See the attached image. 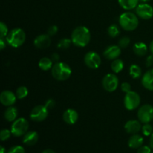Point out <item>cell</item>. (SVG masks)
Wrapping results in <instances>:
<instances>
[{
	"mask_svg": "<svg viewBox=\"0 0 153 153\" xmlns=\"http://www.w3.org/2000/svg\"><path fill=\"white\" fill-rule=\"evenodd\" d=\"M71 40L75 46L78 47H85L90 43L91 32L85 26L76 27L72 32Z\"/></svg>",
	"mask_w": 153,
	"mask_h": 153,
	"instance_id": "obj_1",
	"label": "cell"
},
{
	"mask_svg": "<svg viewBox=\"0 0 153 153\" xmlns=\"http://www.w3.org/2000/svg\"><path fill=\"white\" fill-rule=\"evenodd\" d=\"M71 74V67L64 62H57L52 68V76L58 81L67 80Z\"/></svg>",
	"mask_w": 153,
	"mask_h": 153,
	"instance_id": "obj_2",
	"label": "cell"
},
{
	"mask_svg": "<svg viewBox=\"0 0 153 153\" xmlns=\"http://www.w3.org/2000/svg\"><path fill=\"white\" fill-rule=\"evenodd\" d=\"M119 22L121 28L128 31L135 30L138 26V19L134 13L125 12L120 16Z\"/></svg>",
	"mask_w": 153,
	"mask_h": 153,
	"instance_id": "obj_3",
	"label": "cell"
},
{
	"mask_svg": "<svg viewBox=\"0 0 153 153\" xmlns=\"http://www.w3.org/2000/svg\"><path fill=\"white\" fill-rule=\"evenodd\" d=\"M5 38L6 41L10 46L13 48H18L25 43V33L22 28H13L8 33Z\"/></svg>",
	"mask_w": 153,
	"mask_h": 153,
	"instance_id": "obj_4",
	"label": "cell"
},
{
	"mask_svg": "<svg viewBox=\"0 0 153 153\" xmlns=\"http://www.w3.org/2000/svg\"><path fill=\"white\" fill-rule=\"evenodd\" d=\"M28 127H29V124H28V120L25 118L21 117L13 121L10 127V131H11L12 134L15 137H21L26 134Z\"/></svg>",
	"mask_w": 153,
	"mask_h": 153,
	"instance_id": "obj_5",
	"label": "cell"
},
{
	"mask_svg": "<svg viewBox=\"0 0 153 153\" xmlns=\"http://www.w3.org/2000/svg\"><path fill=\"white\" fill-rule=\"evenodd\" d=\"M140 103V97L137 93L130 91L124 97V105L128 111H132L138 108Z\"/></svg>",
	"mask_w": 153,
	"mask_h": 153,
	"instance_id": "obj_6",
	"label": "cell"
},
{
	"mask_svg": "<svg viewBox=\"0 0 153 153\" xmlns=\"http://www.w3.org/2000/svg\"><path fill=\"white\" fill-rule=\"evenodd\" d=\"M119 85V79L116 75L108 73L105 75L102 79L103 88L108 92H114Z\"/></svg>",
	"mask_w": 153,
	"mask_h": 153,
	"instance_id": "obj_7",
	"label": "cell"
},
{
	"mask_svg": "<svg viewBox=\"0 0 153 153\" xmlns=\"http://www.w3.org/2000/svg\"><path fill=\"white\" fill-rule=\"evenodd\" d=\"M48 110L49 109L45 105L35 106L31 110L30 114V118L34 122H42L45 120L48 117Z\"/></svg>",
	"mask_w": 153,
	"mask_h": 153,
	"instance_id": "obj_8",
	"label": "cell"
},
{
	"mask_svg": "<svg viewBox=\"0 0 153 153\" xmlns=\"http://www.w3.org/2000/svg\"><path fill=\"white\" fill-rule=\"evenodd\" d=\"M137 117L143 123H149L153 120V107L150 105H144L139 108Z\"/></svg>",
	"mask_w": 153,
	"mask_h": 153,
	"instance_id": "obj_9",
	"label": "cell"
},
{
	"mask_svg": "<svg viewBox=\"0 0 153 153\" xmlns=\"http://www.w3.org/2000/svg\"><path fill=\"white\" fill-rule=\"evenodd\" d=\"M85 64L91 69H97L101 65L102 60L100 55L96 52H88L84 58Z\"/></svg>",
	"mask_w": 153,
	"mask_h": 153,
	"instance_id": "obj_10",
	"label": "cell"
},
{
	"mask_svg": "<svg viewBox=\"0 0 153 153\" xmlns=\"http://www.w3.org/2000/svg\"><path fill=\"white\" fill-rule=\"evenodd\" d=\"M136 13L143 19H149L153 16V7L147 3H142L136 7Z\"/></svg>",
	"mask_w": 153,
	"mask_h": 153,
	"instance_id": "obj_11",
	"label": "cell"
},
{
	"mask_svg": "<svg viewBox=\"0 0 153 153\" xmlns=\"http://www.w3.org/2000/svg\"><path fill=\"white\" fill-rule=\"evenodd\" d=\"M16 96L10 91H4L0 94V102L4 106H12L16 101Z\"/></svg>",
	"mask_w": 153,
	"mask_h": 153,
	"instance_id": "obj_12",
	"label": "cell"
},
{
	"mask_svg": "<svg viewBox=\"0 0 153 153\" xmlns=\"http://www.w3.org/2000/svg\"><path fill=\"white\" fill-rule=\"evenodd\" d=\"M121 54V48L117 45H111L105 49L103 52V55L108 60H115L119 58Z\"/></svg>",
	"mask_w": 153,
	"mask_h": 153,
	"instance_id": "obj_13",
	"label": "cell"
},
{
	"mask_svg": "<svg viewBox=\"0 0 153 153\" xmlns=\"http://www.w3.org/2000/svg\"><path fill=\"white\" fill-rule=\"evenodd\" d=\"M34 45L38 49H46L51 45V38L49 34H40L34 40Z\"/></svg>",
	"mask_w": 153,
	"mask_h": 153,
	"instance_id": "obj_14",
	"label": "cell"
},
{
	"mask_svg": "<svg viewBox=\"0 0 153 153\" xmlns=\"http://www.w3.org/2000/svg\"><path fill=\"white\" fill-rule=\"evenodd\" d=\"M78 119H79V114L74 109L69 108L63 114V120L66 123L69 125L75 124L78 121Z\"/></svg>",
	"mask_w": 153,
	"mask_h": 153,
	"instance_id": "obj_15",
	"label": "cell"
},
{
	"mask_svg": "<svg viewBox=\"0 0 153 153\" xmlns=\"http://www.w3.org/2000/svg\"><path fill=\"white\" fill-rule=\"evenodd\" d=\"M124 128H125V130L126 131V132H128V134H134L139 132L140 130L141 129L142 127L140 122H138L137 120H128L125 124Z\"/></svg>",
	"mask_w": 153,
	"mask_h": 153,
	"instance_id": "obj_16",
	"label": "cell"
},
{
	"mask_svg": "<svg viewBox=\"0 0 153 153\" xmlns=\"http://www.w3.org/2000/svg\"><path fill=\"white\" fill-rule=\"evenodd\" d=\"M142 85L146 90L153 91V69L144 73L142 77Z\"/></svg>",
	"mask_w": 153,
	"mask_h": 153,
	"instance_id": "obj_17",
	"label": "cell"
},
{
	"mask_svg": "<svg viewBox=\"0 0 153 153\" xmlns=\"http://www.w3.org/2000/svg\"><path fill=\"white\" fill-rule=\"evenodd\" d=\"M38 139L39 135L37 131H28L24 135L23 139H22V142L25 145H27V146H33L35 143H37V142L38 141Z\"/></svg>",
	"mask_w": 153,
	"mask_h": 153,
	"instance_id": "obj_18",
	"label": "cell"
},
{
	"mask_svg": "<svg viewBox=\"0 0 153 153\" xmlns=\"http://www.w3.org/2000/svg\"><path fill=\"white\" fill-rule=\"evenodd\" d=\"M143 138L142 136H140V134H134L132 136L130 137V138L128 139V146L130 148H132V149H137V148H140V146L143 145Z\"/></svg>",
	"mask_w": 153,
	"mask_h": 153,
	"instance_id": "obj_19",
	"label": "cell"
},
{
	"mask_svg": "<svg viewBox=\"0 0 153 153\" xmlns=\"http://www.w3.org/2000/svg\"><path fill=\"white\" fill-rule=\"evenodd\" d=\"M18 116V110L13 106H9L4 114V119L8 122H13L16 120Z\"/></svg>",
	"mask_w": 153,
	"mask_h": 153,
	"instance_id": "obj_20",
	"label": "cell"
},
{
	"mask_svg": "<svg viewBox=\"0 0 153 153\" xmlns=\"http://www.w3.org/2000/svg\"><path fill=\"white\" fill-rule=\"evenodd\" d=\"M133 50H134V54L137 55V56H143V55H145L147 53L148 48L147 46L144 43L138 42V43H136L134 45Z\"/></svg>",
	"mask_w": 153,
	"mask_h": 153,
	"instance_id": "obj_21",
	"label": "cell"
},
{
	"mask_svg": "<svg viewBox=\"0 0 153 153\" xmlns=\"http://www.w3.org/2000/svg\"><path fill=\"white\" fill-rule=\"evenodd\" d=\"M140 0H118L120 5L125 10H132L136 8Z\"/></svg>",
	"mask_w": 153,
	"mask_h": 153,
	"instance_id": "obj_22",
	"label": "cell"
},
{
	"mask_svg": "<svg viewBox=\"0 0 153 153\" xmlns=\"http://www.w3.org/2000/svg\"><path fill=\"white\" fill-rule=\"evenodd\" d=\"M52 60L50 58H48L46 57L41 58V59L39 61L38 65L40 69H41L43 71H47L51 69L52 70V67H53V64H52Z\"/></svg>",
	"mask_w": 153,
	"mask_h": 153,
	"instance_id": "obj_23",
	"label": "cell"
},
{
	"mask_svg": "<svg viewBox=\"0 0 153 153\" xmlns=\"http://www.w3.org/2000/svg\"><path fill=\"white\" fill-rule=\"evenodd\" d=\"M111 67V70H113L114 73H118L123 70L124 63L122 60L117 58V59L114 60Z\"/></svg>",
	"mask_w": 153,
	"mask_h": 153,
	"instance_id": "obj_24",
	"label": "cell"
},
{
	"mask_svg": "<svg viewBox=\"0 0 153 153\" xmlns=\"http://www.w3.org/2000/svg\"><path fill=\"white\" fill-rule=\"evenodd\" d=\"M129 74L133 79H138L142 75L141 68L138 65L133 64L129 68Z\"/></svg>",
	"mask_w": 153,
	"mask_h": 153,
	"instance_id": "obj_25",
	"label": "cell"
},
{
	"mask_svg": "<svg viewBox=\"0 0 153 153\" xmlns=\"http://www.w3.org/2000/svg\"><path fill=\"white\" fill-rule=\"evenodd\" d=\"M28 94V90L26 87L21 86L18 88V89L16 91V96L17 99L19 100H22V99L25 98Z\"/></svg>",
	"mask_w": 153,
	"mask_h": 153,
	"instance_id": "obj_26",
	"label": "cell"
},
{
	"mask_svg": "<svg viewBox=\"0 0 153 153\" xmlns=\"http://www.w3.org/2000/svg\"><path fill=\"white\" fill-rule=\"evenodd\" d=\"M120 32V28L116 24H112L111 25H110L108 29V33L109 36L111 37H116L119 35Z\"/></svg>",
	"mask_w": 153,
	"mask_h": 153,
	"instance_id": "obj_27",
	"label": "cell"
},
{
	"mask_svg": "<svg viewBox=\"0 0 153 153\" xmlns=\"http://www.w3.org/2000/svg\"><path fill=\"white\" fill-rule=\"evenodd\" d=\"M72 43H73V42H72V40H70V39L63 38L58 42V48L61 49H67L70 47Z\"/></svg>",
	"mask_w": 153,
	"mask_h": 153,
	"instance_id": "obj_28",
	"label": "cell"
},
{
	"mask_svg": "<svg viewBox=\"0 0 153 153\" xmlns=\"http://www.w3.org/2000/svg\"><path fill=\"white\" fill-rule=\"evenodd\" d=\"M142 132L145 136H149L153 133V128L149 123H145L141 128Z\"/></svg>",
	"mask_w": 153,
	"mask_h": 153,
	"instance_id": "obj_29",
	"label": "cell"
},
{
	"mask_svg": "<svg viewBox=\"0 0 153 153\" xmlns=\"http://www.w3.org/2000/svg\"><path fill=\"white\" fill-rule=\"evenodd\" d=\"M11 134V131H9L8 129H2L0 131V139L1 141H5L10 138Z\"/></svg>",
	"mask_w": 153,
	"mask_h": 153,
	"instance_id": "obj_30",
	"label": "cell"
},
{
	"mask_svg": "<svg viewBox=\"0 0 153 153\" xmlns=\"http://www.w3.org/2000/svg\"><path fill=\"white\" fill-rule=\"evenodd\" d=\"M0 33H1L0 37H1V38H4V37H7V35L9 33L8 29H7V26L3 22H0Z\"/></svg>",
	"mask_w": 153,
	"mask_h": 153,
	"instance_id": "obj_31",
	"label": "cell"
},
{
	"mask_svg": "<svg viewBox=\"0 0 153 153\" xmlns=\"http://www.w3.org/2000/svg\"><path fill=\"white\" fill-rule=\"evenodd\" d=\"M119 46L120 48H126L130 44V38L128 37H123L119 40Z\"/></svg>",
	"mask_w": 153,
	"mask_h": 153,
	"instance_id": "obj_32",
	"label": "cell"
},
{
	"mask_svg": "<svg viewBox=\"0 0 153 153\" xmlns=\"http://www.w3.org/2000/svg\"><path fill=\"white\" fill-rule=\"evenodd\" d=\"M7 153H25V152L22 146H14L9 149Z\"/></svg>",
	"mask_w": 153,
	"mask_h": 153,
	"instance_id": "obj_33",
	"label": "cell"
},
{
	"mask_svg": "<svg viewBox=\"0 0 153 153\" xmlns=\"http://www.w3.org/2000/svg\"><path fill=\"white\" fill-rule=\"evenodd\" d=\"M58 28L56 25H52V26L49 27L47 30V34H49V36H54L58 33Z\"/></svg>",
	"mask_w": 153,
	"mask_h": 153,
	"instance_id": "obj_34",
	"label": "cell"
},
{
	"mask_svg": "<svg viewBox=\"0 0 153 153\" xmlns=\"http://www.w3.org/2000/svg\"><path fill=\"white\" fill-rule=\"evenodd\" d=\"M45 106L48 109H52L55 108V102L53 99H48L46 102H45Z\"/></svg>",
	"mask_w": 153,
	"mask_h": 153,
	"instance_id": "obj_35",
	"label": "cell"
},
{
	"mask_svg": "<svg viewBox=\"0 0 153 153\" xmlns=\"http://www.w3.org/2000/svg\"><path fill=\"white\" fill-rule=\"evenodd\" d=\"M131 85H130L129 83H128V82H123V83L121 85V90H122L124 93H126V94L131 91Z\"/></svg>",
	"mask_w": 153,
	"mask_h": 153,
	"instance_id": "obj_36",
	"label": "cell"
},
{
	"mask_svg": "<svg viewBox=\"0 0 153 153\" xmlns=\"http://www.w3.org/2000/svg\"><path fill=\"white\" fill-rule=\"evenodd\" d=\"M137 153H151V149L148 146H141L138 148Z\"/></svg>",
	"mask_w": 153,
	"mask_h": 153,
	"instance_id": "obj_37",
	"label": "cell"
},
{
	"mask_svg": "<svg viewBox=\"0 0 153 153\" xmlns=\"http://www.w3.org/2000/svg\"><path fill=\"white\" fill-rule=\"evenodd\" d=\"M146 64L147 67H149L153 65V55H151L147 57L146 60Z\"/></svg>",
	"mask_w": 153,
	"mask_h": 153,
	"instance_id": "obj_38",
	"label": "cell"
},
{
	"mask_svg": "<svg viewBox=\"0 0 153 153\" xmlns=\"http://www.w3.org/2000/svg\"><path fill=\"white\" fill-rule=\"evenodd\" d=\"M52 61H55V62H58V61L60 60V55L58 53H54L52 55Z\"/></svg>",
	"mask_w": 153,
	"mask_h": 153,
	"instance_id": "obj_39",
	"label": "cell"
},
{
	"mask_svg": "<svg viewBox=\"0 0 153 153\" xmlns=\"http://www.w3.org/2000/svg\"><path fill=\"white\" fill-rule=\"evenodd\" d=\"M6 46V41L4 38L0 37V49H4Z\"/></svg>",
	"mask_w": 153,
	"mask_h": 153,
	"instance_id": "obj_40",
	"label": "cell"
},
{
	"mask_svg": "<svg viewBox=\"0 0 153 153\" xmlns=\"http://www.w3.org/2000/svg\"><path fill=\"white\" fill-rule=\"evenodd\" d=\"M42 153H55L54 152L52 149H45L44 151H43V152Z\"/></svg>",
	"mask_w": 153,
	"mask_h": 153,
	"instance_id": "obj_41",
	"label": "cell"
},
{
	"mask_svg": "<svg viewBox=\"0 0 153 153\" xmlns=\"http://www.w3.org/2000/svg\"><path fill=\"white\" fill-rule=\"evenodd\" d=\"M150 146L151 148L153 149V133L151 134V137H150Z\"/></svg>",
	"mask_w": 153,
	"mask_h": 153,
	"instance_id": "obj_42",
	"label": "cell"
},
{
	"mask_svg": "<svg viewBox=\"0 0 153 153\" xmlns=\"http://www.w3.org/2000/svg\"><path fill=\"white\" fill-rule=\"evenodd\" d=\"M149 49H150V52H152L153 55V40L150 43V45H149Z\"/></svg>",
	"mask_w": 153,
	"mask_h": 153,
	"instance_id": "obj_43",
	"label": "cell"
},
{
	"mask_svg": "<svg viewBox=\"0 0 153 153\" xmlns=\"http://www.w3.org/2000/svg\"><path fill=\"white\" fill-rule=\"evenodd\" d=\"M0 153H5V149H4V146H0Z\"/></svg>",
	"mask_w": 153,
	"mask_h": 153,
	"instance_id": "obj_44",
	"label": "cell"
},
{
	"mask_svg": "<svg viewBox=\"0 0 153 153\" xmlns=\"http://www.w3.org/2000/svg\"><path fill=\"white\" fill-rule=\"evenodd\" d=\"M140 1H142V2H143V3H146V2H148V1H150V0H140Z\"/></svg>",
	"mask_w": 153,
	"mask_h": 153,
	"instance_id": "obj_45",
	"label": "cell"
},
{
	"mask_svg": "<svg viewBox=\"0 0 153 153\" xmlns=\"http://www.w3.org/2000/svg\"><path fill=\"white\" fill-rule=\"evenodd\" d=\"M151 153H153V152H151Z\"/></svg>",
	"mask_w": 153,
	"mask_h": 153,
	"instance_id": "obj_46",
	"label": "cell"
}]
</instances>
